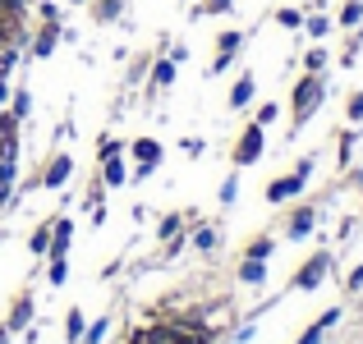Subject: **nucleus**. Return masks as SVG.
<instances>
[{
  "label": "nucleus",
  "mask_w": 363,
  "mask_h": 344,
  "mask_svg": "<svg viewBox=\"0 0 363 344\" xmlns=\"http://www.w3.org/2000/svg\"><path fill=\"white\" fill-rule=\"evenodd\" d=\"M327 97V83L318 79V74H308V79H299V88H294V124H303L313 110H318V101Z\"/></svg>",
  "instance_id": "1"
},
{
  "label": "nucleus",
  "mask_w": 363,
  "mask_h": 344,
  "mask_svg": "<svg viewBox=\"0 0 363 344\" xmlns=\"http://www.w3.org/2000/svg\"><path fill=\"white\" fill-rule=\"evenodd\" d=\"M257 156H262V124H248L235 142V166H253Z\"/></svg>",
  "instance_id": "2"
},
{
  "label": "nucleus",
  "mask_w": 363,
  "mask_h": 344,
  "mask_svg": "<svg viewBox=\"0 0 363 344\" xmlns=\"http://www.w3.org/2000/svg\"><path fill=\"white\" fill-rule=\"evenodd\" d=\"M331 271V257L327 253H318V257H308V262L299 266V275H294V289H318V280Z\"/></svg>",
  "instance_id": "3"
},
{
  "label": "nucleus",
  "mask_w": 363,
  "mask_h": 344,
  "mask_svg": "<svg viewBox=\"0 0 363 344\" xmlns=\"http://www.w3.org/2000/svg\"><path fill=\"white\" fill-rule=\"evenodd\" d=\"M303 179H308L303 170H294L290 179H272V184H267V202H285V197H294L303 188Z\"/></svg>",
  "instance_id": "4"
},
{
  "label": "nucleus",
  "mask_w": 363,
  "mask_h": 344,
  "mask_svg": "<svg viewBox=\"0 0 363 344\" xmlns=\"http://www.w3.org/2000/svg\"><path fill=\"white\" fill-rule=\"evenodd\" d=\"M336 321H340V308L322 312V317H318V321H313V326H308V331H303V336H299V344H322V331H331V326H336Z\"/></svg>",
  "instance_id": "5"
},
{
  "label": "nucleus",
  "mask_w": 363,
  "mask_h": 344,
  "mask_svg": "<svg viewBox=\"0 0 363 344\" xmlns=\"http://www.w3.org/2000/svg\"><path fill=\"white\" fill-rule=\"evenodd\" d=\"M133 161H138V166H147V170H157L161 142H157V138H138V142H133Z\"/></svg>",
  "instance_id": "6"
},
{
  "label": "nucleus",
  "mask_w": 363,
  "mask_h": 344,
  "mask_svg": "<svg viewBox=\"0 0 363 344\" xmlns=\"http://www.w3.org/2000/svg\"><path fill=\"white\" fill-rule=\"evenodd\" d=\"M69 175H74V161H69V156H55L51 166H46L42 184H46V188H60V184H65V179H69Z\"/></svg>",
  "instance_id": "7"
},
{
  "label": "nucleus",
  "mask_w": 363,
  "mask_h": 344,
  "mask_svg": "<svg viewBox=\"0 0 363 344\" xmlns=\"http://www.w3.org/2000/svg\"><path fill=\"white\" fill-rule=\"evenodd\" d=\"M28 321H33V299L23 294V299L14 303V312H9V326H5V331H23Z\"/></svg>",
  "instance_id": "8"
},
{
  "label": "nucleus",
  "mask_w": 363,
  "mask_h": 344,
  "mask_svg": "<svg viewBox=\"0 0 363 344\" xmlns=\"http://www.w3.org/2000/svg\"><path fill=\"white\" fill-rule=\"evenodd\" d=\"M248 101H253V74H244V79L230 88V106H235V110H244Z\"/></svg>",
  "instance_id": "9"
},
{
  "label": "nucleus",
  "mask_w": 363,
  "mask_h": 344,
  "mask_svg": "<svg viewBox=\"0 0 363 344\" xmlns=\"http://www.w3.org/2000/svg\"><path fill=\"white\" fill-rule=\"evenodd\" d=\"M55 37H60V28L46 23L42 33H37V42H33V55H51V51H55Z\"/></svg>",
  "instance_id": "10"
},
{
  "label": "nucleus",
  "mask_w": 363,
  "mask_h": 344,
  "mask_svg": "<svg viewBox=\"0 0 363 344\" xmlns=\"http://www.w3.org/2000/svg\"><path fill=\"white\" fill-rule=\"evenodd\" d=\"M101 179H106L111 188H120L124 179H129V170H124V161H120V156H111V161H106V170H101Z\"/></svg>",
  "instance_id": "11"
},
{
  "label": "nucleus",
  "mask_w": 363,
  "mask_h": 344,
  "mask_svg": "<svg viewBox=\"0 0 363 344\" xmlns=\"http://www.w3.org/2000/svg\"><path fill=\"white\" fill-rule=\"evenodd\" d=\"M363 23V0H345V9H340V28H359Z\"/></svg>",
  "instance_id": "12"
},
{
  "label": "nucleus",
  "mask_w": 363,
  "mask_h": 344,
  "mask_svg": "<svg viewBox=\"0 0 363 344\" xmlns=\"http://www.w3.org/2000/svg\"><path fill=\"white\" fill-rule=\"evenodd\" d=\"M120 5H124V0H97V5H92L97 23H111V18H120Z\"/></svg>",
  "instance_id": "13"
},
{
  "label": "nucleus",
  "mask_w": 363,
  "mask_h": 344,
  "mask_svg": "<svg viewBox=\"0 0 363 344\" xmlns=\"http://www.w3.org/2000/svg\"><path fill=\"white\" fill-rule=\"evenodd\" d=\"M313 221H318V216H313V212H299V216H294V221H290V229H285V234H290V239H303V234H308V229H313Z\"/></svg>",
  "instance_id": "14"
},
{
  "label": "nucleus",
  "mask_w": 363,
  "mask_h": 344,
  "mask_svg": "<svg viewBox=\"0 0 363 344\" xmlns=\"http://www.w3.org/2000/svg\"><path fill=\"white\" fill-rule=\"evenodd\" d=\"M240 275H244V285H262V275H267V262H253V257H248V262L240 266Z\"/></svg>",
  "instance_id": "15"
},
{
  "label": "nucleus",
  "mask_w": 363,
  "mask_h": 344,
  "mask_svg": "<svg viewBox=\"0 0 363 344\" xmlns=\"http://www.w3.org/2000/svg\"><path fill=\"white\" fill-rule=\"evenodd\" d=\"M170 79H175V60H157V69H152V83H157V88H170Z\"/></svg>",
  "instance_id": "16"
},
{
  "label": "nucleus",
  "mask_w": 363,
  "mask_h": 344,
  "mask_svg": "<svg viewBox=\"0 0 363 344\" xmlns=\"http://www.w3.org/2000/svg\"><path fill=\"white\" fill-rule=\"evenodd\" d=\"M9 115H14V120H28V115H33V97H28V88L14 92V110H9Z\"/></svg>",
  "instance_id": "17"
},
{
  "label": "nucleus",
  "mask_w": 363,
  "mask_h": 344,
  "mask_svg": "<svg viewBox=\"0 0 363 344\" xmlns=\"http://www.w3.org/2000/svg\"><path fill=\"white\" fill-rule=\"evenodd\" d=\"M322 64H327V51H322V46H313V51L303 55V69H308V74H318Z\"/></svg>",
  "instance_id": "18"
},
{
  "label": "nucleus",
  "mask_w": 363,
  "mask_h": 344,
  "mask_svg": "<svg viewBox=\"0 0 363 344\" xmlns=\"http://www.w3.org/2000/svg\"><path fill=\"white\" fill-rule=\"evenodd\" d=\"M33 253H37V257H42V253H51V225H42V229L33 234Z\"/></svg>",
  "instance_id": "19"
},
{
  "label": "nucleus",
  "mask_w": 363,
  "mask_h": 344,
  "mask_svg": "<svg viewBox=\"0 0 363 344\" xmlns=\"http://www.w3.org/2000/svg\"><path fill=\"white\" fill-rule=\"evenodd\" d=\"M65 336H69V340H83V312L79 308H74L69 321H65Z\"/></svg>",
  "instance_id": "20"
},
{
  "label": "nucleus",
  "mask_w": 363,
  "mask_h": 344,
  "mask_svg": "<svg viewBox=\"0 0 363 344\" xmlns=\"http://www.w3.org/2000/svg\"><path fill=\"white\" fill-rule=\"evenodd\" d=\"M198 248H203V253H212L216 243H221V234H216V229H198V239H194Z\"/></svg>",
  "instance_id": "21"
},
{
  "label": "nucleus",
  "mask_w": 363,
  "mask_h": 344,
  "mask_svg": "<svg viewBox=\"0 0 363 344\" xmlns=\"http://www.w3.org/2000/svg\"><path fill=\"white\" fill-rule=\"evenodd\" d=\"M65 275H69V262H65V257H51V285H65Z\"/></svg>",
  "instance_id": "22"
},
{
  "label": "nucleus",
  "mask_w": 363,
  "mask_h": 344,
  "mask_svg": "<svg viewBox=\"0 0 363 344\" xmlns=\"http://www.w3.org/2000/svg\"><path fill=\"white\" fill-rule=\"evenodd\" d=\"M240 42H244V33H221V55H235Z\"/></svg>",
  "instance_id": "23"
},
{
  "label": "nucleus",
  "mask_w": 363,
  "mask_h": 344,
  "mask_svg": "<svg viewBox=\"0 0 363 344\" xmlns=\"http://www.w3.org/2000/svg\"><path fill=\"white\" fill-rule=\"evenodd\" d=\"M248 257H253V262H267V257H272V239H257V243L248 248Z\"/></svg>",
  "instance_id": "24"
},
{
  "label": "nucleus",
  "mask_w": 363,
  "mask_h": 344,
  "mask_svg": "<svg viewBox=\"0 0 363 344\" xmlns=\"http://www.w3.org/2000/svg\"><path fill=\"white\" fill-rule=\"evenodd\" d=\"M345 115H350V120H363V92H354V97H350V106H345Z\"/></svg>",
  "instance_id": "25"
},
{
  "label": "nucleus",
  "mask_w": 363,
  "mask_h": 344,
  "mask_svg": "<svg viewBox=\"0 0 363 344\" xmlns=\"http://www.w3.org/2000/svg\"><path fill=\"white\" fill-rule=\"evenodd\" d=\"M276 18H281V28H299V23H303V14H299V9H281Z\"/></svg>",
  "instance_id": "26"
},
{
  "label": "nucleus",
  "mask_w": 363,
  "mask_h": 344,
  "mask_svg": "<svg viewBox=\"0 0 363 344\" xmlns=\"http://www.w3.org/2000/svg\"><path fill=\"white\" fill-rule=\"evenodd\" d=\"M111 156H120V142H116V138H106V142L97 147V161H111Z\"/></svg>",
  "instance_id": "27"
},
{
  "label": "nucleus",
  "mask_w": 363,
  "mask_h": 344,
  "mask_svg": "<svg viewBox=\"0 0 363 344\" xmlns=\"http://www.w3.org/2000/svg\"><path fill=\"white\" fill-rule=\"evenodd\" d=\"M276 115H281V106H276V101H267V106H262V110H257V124H262V129H267V124H272V120H276Z\"/></svg>",
  "instance_id": "28"
},
{
  "label": "nucleus",
  "mask_w": 363,
  "mask_h": 344,
  "mask_svg": "<svg viewBox=\"0 0 363 344\" xmlns=\"http://www.w3.org/2000/svg\"><path fill=\"white\" fill-rule=\"evenodd\" d=\"M161 239H175L179 234V216H166V221H161V229H157Z\"/></svg>",
  "instance_id": "29"
},
{
  "label": "nucleus",
  "mask_w": 363,
  "mask_h": 344,
  "mask_svg": "<svg viewBox=\"0 0 363 344\" xmlns=\"http://www.w3.org/2000/svg\"><path fill=\"white\" fill-rule=\"evenodd\" d=\"M235 193H240V179H225V184H221V202H235Z\"/></svg>",
  "instance_id": "30"
},
{
  "label": "nucleus",
  "mask_w": 363,
  "mask_h": 344,
  "mask_svg": "<svg viewBox=\"0 0 363 344\" xmlns=\"http://www.w3.org/2000/svg\"><path fill=\"white\" fill-rule=\"evenodd\" d=\"M327 33H331L327 18H308V37H327Z\"/></svg>",
  "instance_id": "31"
},
{
  "label": "nucleus",
  "mask_w": 363,
  "mask_h": 344,
  "mask_svg": "<svg viewBox=\"0 0 363 344\" xmlns=\"http://www.w3.org/2000/svg\"><path fill=\"white\" fill-rule=\"evenodd\" d=\"M230 5H235V0H207L203 9H207V14H225V9H230Z\"/></svg>",
  "instance_id": "32"
},
{
  "label": "nucleus",
  "mask_w": 363,
  "mask_h": 344,
  "mask_svg": "<svg viewBox=\"0 0 363 344\" xmlns=\"http://www.w3.org/2000/svg\"><path fill=\"white\" fill-rule=\"evenodd\" d=\"M101 336H106V321H97V326L88 331V344H101Z\"/></svg>",
  "instance_id": "33"
},
{
  "label": "nucleus",
  "mask_w": 363,
  "mask_h": 344,
  "mask_svg": "<svg viewBox=\"0 0 363 344\" xmlns=\"http://www.w3.org/2000/svg\"><path fill=\"white\" fill-rule=\"evenodd\" d=\"M350 289H363V266H359V271H350Z\"/></svg>",
  "instance_id": "34"
},
{
  "label": "nucleus",
  "mask_w": 363,
  "mask_h": 344,
  "mask_svg": "<svg viewBox=\"0 0 363 344\" xmlns=\"http://www.w3.org/2000/svg\"><path fill=\"white\" fill-rule=\"evenodd\" d=\"M0 344H9V331H0Z\"/></svg>",
  "instance_id": "35"
},
{
  "label": "nucleus",
  "mask_w": 363,
  "mask_h": 344,
  "mask_svg": "<svg viewBox=\"0 0 363 344\" xmlns=\"http://www.w3.org/2000/svg\"><path fill=\"white\" fill-rule=\"evenodd\" d=\"M69 5H88V0H69Z\"/></svg>",
  "instance_id": "36"
}]
</instances>
